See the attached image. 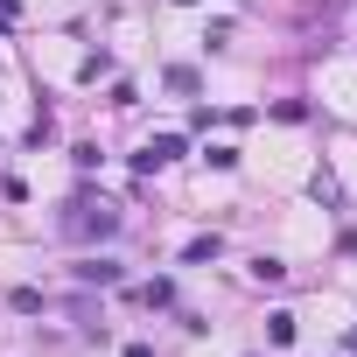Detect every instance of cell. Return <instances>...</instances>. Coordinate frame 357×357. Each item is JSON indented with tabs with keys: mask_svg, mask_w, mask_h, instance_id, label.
Segmentation results:
<instances>
[{
	"mask_svg": "<svg viewBox=\"0 0 357 357\" xmlns=\"http://www.w3.org/2000/svg\"><path fill=\"white\" fill-rule=\"evenodd\" d=\"M63 231H70V238H112V231H119V211H112V204L77 197V204H70V218H63Z\"/></svg>",
	"mask_w": 357,
	"mask_h": 357,
	"instance_id": "6da1fadb",
	"label": "cell"
},
{
	"mask_svg": "<svg viewBox=\"0 0 357 357\" xmlns=\"http://www.w3.org/2000/svg\"><path fill=\"white\" fill-rule=\"evenodd\" d=\"M175 154H183V140H175V133H161V140H147V147L133 154V168H147V175H154V168H161V161H175Z\"/></svg>",
	"mask_w": 357,
	"mask_h": 357,
	"instance_id": "7a4b0ae2",
	"label": "cell"
},
{
	"mask_svg": "<svg viewBox=\"0 0 357 357\" xmlns=\"http://www.w3.org/2000/svg\"><path fill=\"white\" fill-rule=\"evenodd\" d=\"M70 273H77L84 287H112V280H119V266H112V259H77Z\"/></svg>",
	"mask_w": 357,
	"mask_h": 357,
	"instance_id": "3957f363",
	"label": "cell"
},
{
	"mask_svg": "<svg viewBox=\"0 0 357 357\" xmlns=\"http://www.w3.org/2000/svg\"><path fill=\"white\" fill-rule=\"evenodd\" d=\"M190 266H204V259H218V238H190V252H183Z\"/></svg>",
	"mask_w": 357,
	"mask_h": 357,
	"instance_id": "277c9868",
	"label": "cell"
},
{
	"mask_svg": "<svg viewBox=\"0 0 357 357\" xmlns=\"http://www.w3.org/2000/svg\"><path fill=\"white\" fill-rule=\"evenodd\" d=\"M8 301H15V315H36V308H43V294H36V287H15Z\"/></svg>",
	"mask_w": 357,
	"mask_h": 357,
	"instance_id": "5b68a950",
	"label": "cell"
},
{
	"mask_svg": "<svg viewBox=\"0 0 357 357\" xmlns=\"http://www.w3.org/2000/svg\"><path fill=\"white\" fill-rule=\"evenodd\" d=\"M266 336L273 343H294V315H266Z\"/></svg>",
	"mask_w": 357,
	"mask_h": 357,
	"instance_id": "8992f818",
	"label": "cell"
}]
</instances>
